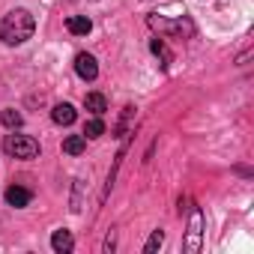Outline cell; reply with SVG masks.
Instances as JSON below:
<instances>
[{
  "label": "cell",
  "instance_id": "6",
  "mask_svg": "<svg viewBox=\"0 0 254 254\" xmlns=\"http://www.w3.org/2000/svg\"><path fill=\"white\" fill-rule=\"evenodd\" d=\"M66 30H69L72 36H87V33L93 30V21H90L87 15H69V18H66Z\"/></svg>",
  "mask_w": 254,
  "mask_h": 254
},
{
  "label": "cell",
  "instance_id": "2",
  "mask_svg": "<svg viewBox=\"0 0 254 254\" xmlns=\"http://www.w3.org/2000/svg\"><path fill=\"white\" fill-rule=\"evenodd\" d=\"M3 150L12 159H36L39 156V144L30 135H6L3 138Z\"/></svg>",
  "mask_w": 254,
  "mask_h": 254
},
{
  "label": "cell",
  "instance_id": "4",
  "mask_svg": "<svg viewBox=\"0 0 254 254\" xmlns=\"http://www.w3.org/2000/svg\"><path fill=\"white\" fill-rule=\"evenodd\" d=\"M200 239H203V212L200 209H191V218H189V233H186V251L189 254H197L200 251Z\"/></svg>",
  "mask_w": 254,
  "mask_h": 254
},
{
  "label": "cell",
  "instance_id": "15",
  "mask_svg": "<svg viewBox=\"0 0 254 254\" xmlns=\"http://www.w3.org/2000/svg\"><path fill=\"white\" fill-rule=\"evenodd\" d=\"M162 242H165V233H162V230H153V236H150L147 245H144V254H156V251L162 248Z\"/></svg>",
  "mask_w": 254,
  "mask_h": 254
},
{
  "label": "cell",
  "instance_id": "16",
  "mask_svg": "<svg viewBox=\"0 0 254 254\" xmlns=\"http://www.w3.org/2000/svg\"><path fill=\"white\" fill-rule=\"evenodd\" d=\"M114 248V233H108V239H105V251H111Z\"/></svg>",
  "mask_w": 254,
  "mask_h": 254
},
{
  "label": "cell",
  "instance_id": "13",
  "mask_svg": "<svg viewBox=\"0 0 254 254\" xmlns=\"http://www.w3.org/2000/svg\"><path fill=\"white\" fill-rule=\"evenodd\" d=\"M99 135H105V123H102L99 117L87 120V126H84V138H99Z\"/></svg>",
  "mask_w": 254,
  "mask_h": 254
},
{
  "label": "cell",
  "instance_id": "9",
  "mask_svg": "<svg viewBox=\"0 0 254 254\" xmlns=\"http://www.w3.org/2000/svg\"><path fill=\"white\" fill-rule=\"evenodd\" d=\"M51 248H54L57 254H66V251H72V248H75V239H72V233H69V230H54V236H51Z\"/></svg>",
  "mask_w": 254,
  "mask_h": 254
},
{
  "label": "cell",
  "instance_id": "5",
  "mask_svg": "<svg viewBox=\"0 0 254 254\" xmlns=\"http://www.w3.org/2000/svg\"><path fill=\"white\" fill-rule=\"evenodd\" d=\"M75 72H78V78L81 81H96V75H99V66H96V57L93 54H78L75 57Z\"/></svg>",
  "mask_w": 254,
  "mask_h": 254
},
{
  "label": "cell",
  "instance_id": "8",
  "mask_svg": "<svg viewBox=\"0 0 254 254\" xmlns=\"http://www.w3.org/2000/svg\"><path fill=\"white\" fill-rule=\"evenodd\" d=\"M30 200H33V194H30L27 189H21V186H9V189H6V203H9V206L21 209V206H27Z\"/></svg>",
  "mask_w": 254,
  "mask_h": 254
},
{
  "label": "cell",
  "instance_id": "7",
  "mask_svg": "<svg viewBox=\"0 0 254 254\" xmlns=\"http://www.w3.org/2000/svg\"><path fill=\"white\" fill-rule=\"evenodd\" d=\"M75 108L69 105V102H60V105H54V111H51V120L57 123V126H72L75 123Z\"/></svg>",
  "mask_w": 254,
  "mask_h": 254
},
{
  "label": "cell",
  "instance_id": "12",
  "mask_svg": "<svg viewBox=\"0 0 254 254\" xmlns=\"http://www.w3.org/2000/svg\"><path fill=\"white\" fill-rule=\"evenodd\" d=\"M0 120H3L6 129H21V126H24V117H21L15 108H6L3 114H0Z\"/></svg>",
  "mask_w": 254,
  "mask_h": 254
},
{
  "label": "cell",
  "instance_id": "1",
  "mask_svg": "<svg viewBox=\"0 0 254 254\" xmlns=\"http://www.w3.org/2000/svg\"><path fill=\"white\" fill-rule=\"evenodd\" d=\"M36 30V21L27 9H12L9 15H3V21H0V39H3L6 45H21L33 36Z\"/></svg>",
  "mask_w": 254,
  "mask_h": 254
},
{
  "label": "cell",
  "instance_id": "14",
  "mask_svg": "<svg viewBox=\"0 0 254 254\" xmlns=\"http://www.w3.org/2000/svg\"><path fill=\"white\" fill-rule=\"evenodd\" d=\"M150 48H153V54H156V57H162V60H165L162 66H168V63H171V51H168L165 39H153V42H150Z\"/></svg>",
  "mask_w": 254,
  "mask_h": 254
},
{
  "label": "cell",
  "instance_id": "11",
  "mask_svg": "<svg viewBox=\"0 0 254 254\" xmlns=\"http://www.w3.org/2000/svg\"><path fill=\"white\" fill-rule=\"evenodd\" d=\"M84 147H87V138H84V135H69V138L63 141V153H69V156H81Z\"/></svg>",
  "mask_w": 254,
  "mask_h": 254
},
{
  "label": "cell",
  "instance_id": "3",
  "mask_svg": "<svg viewBox=\"0 0 254 254\" xmlns=\"http://www.w3.org/2000/svg\"><path fill=\"white\" fill-rule=\"evenodd\" d=\"M147 24L153 27V30H159V33H165V36H191L194 33V27H191V21H168V18H162V15H150L147 18Z\"/></svg>",
  "mask_w": 254,
  "mask_h": 254
},
{
  "label": "cell",
  "instance_id": "10",
  "mask_svg": "<svg viewBox=\"0 0 254 254\" xmlns=\"http://www.w3.org/2000/svg\"><path fill=\"white\" fill-rule=\"evenodd\" d=\"M84 108H87L93 117H102V114L108 111V102H105L102 93H87V96H84Z\"/></svg>",
  "mask_w": 254,
  "mask_h": 254
}]
</instances>
